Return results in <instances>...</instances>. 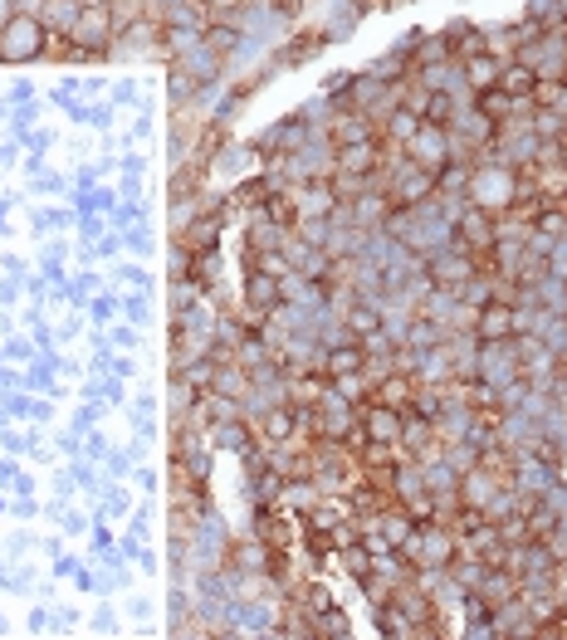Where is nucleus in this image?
Returning <instances> with one entry per match:
<instances>
[{
	"label": "nucleus",
	"mask_w": 567,
	"mask_h": 640,
	"mask_svg": "<svg viewBox=\"0 0 567 640\" xmlns=\"http://www.w3.org/2000/svg\"><path fill=\"white\" fill-rule=\"evenodd\" d=\"M177 377L187 381V387L196 391V397H206V391L216 387V362L201 352V357H191V362H181V367H177Z\"/></svg>",
	"instance_id": "nucleus-28"
},
{
	"label": "nucleus",
	"mask_w": 567,
	"mask_h": 640,
	"mask_svg": "<svg viewBox=\"0 0 567 640\" xmlns=\"http://www.w3.org/2000/svg\"><path fill=\"white\" fill-rule=\"evenodd\" d=\"M206 10H211V20H236L245 10V0H201Z\"/></svg>",
	"instance_id": "nucleus-32"
},
{
	"label": "nucleus",
	"mask_w": 567,
	"mask_h": 640,
	"mask_svg": "<svg viewBox=\"0 0 567 640\" xmlns=\"http://www.w3.org/2000/svg\"><path fill=\"white\" fill-rule=\"evenodd\" d=\"M265 196H269V181L250 177V181H236V187H230V206H240V211H260Z\"/></svg>",
	"instance_id": "nucleus-30"
},
{
	"label": "nucleus",
	"mask_w": 567,
	"mask_h": 640,
	"mask_svg": "<svg viewBox=\"0 0 567 640\" xmlns=\"http://www.w3.org/2000/svg\"><path fill=\"white\" fill-rule=\"evenodd\" d=\"M465 201H475V206H485V211L504 216L514 201H519V171L504 167V162H475Z\"/></svg>",
	"instance_id": "nucleus-1"
},
{
	"label": "nucleus",
	"mask_w": 567,
	"mask_h": 640,
	"mask_svg": "<svg viewBox=\"0 0 567 640\" xmlns=\"http://www.w3.org/2000/svg\"><path fill=\"white\" fill-rule=\"evenodd\" d=\"M446 323H436V318H426V313H411V323H406V338H401V348H416V352H430V348H440L446 342Z\"/></svg>",
	"instance_id": "nucleus-19"
},
{
	"label": "nucleus",
	"mask_w": 567,
	"mask_h": 640,
	"mask_svg": "<svg viewBox=\"0 0 567 640\" xmlns=\"http://www.w3.org/2000/svg\"><path fill=\"white\" fill-rule=\"evenodd\" d=\"M211 391H220V397H236V401H245L255 391V377L245 372L240 362H230V367H216V387Z\"/></svg>",
	"instance_id": "nucleus-27"
},
{
	"label": "nucleus",
	"mask_w": 567,
	"mask_h": 640,
	"mask_svg": "<svg viewBox=\"0 0 567 640\" xmlns=\"http://www.w3.org/2000/svg\"><path fill=\"white\" fill-rule=\"evenodd\" d=\"M460 98H455L450 89H430L426 103H421V122H430V128H450L455 118H460Z\"/></svg>",
	"instance_id": "nucleus-20"
},
{
	"label": "nucleus",
	"mask_w": 567,
	"mask_h": 640,
	"mask_svg": "<svg viewBox=\"0 0 567 640\" xmlns=\"http://www.w3.org/2000/svg\"><path fill=\"white\" fill-rule=\"evenodd\" d=\"M406 157H411L416 167H426V171H440L455 157V147H450V132L446 128H430V122H421V128H416V138L401 147Z\"/></svg>",
	"instance_id": "nucleus-6"
},
{
	"label": "nucleus",
	"mask_w": 567,
	"mask_h": 640,
	"mask_svg": "<svg viewBox=\"0 0 567 640\" xmlns=\"http://www.w3.org/2000/svg\"><path fill=\"white\" fill-rule=\"evenodd\" d=\"M528 132H534V142H567V113L563 108H534Z\"/></svg>",
	"instance_id": "nucleus-22"
},
{
	"label": "nucleus",
	"mask_w": 567,
	"mask_h": 640,
	"mask_svg": "<svg viewBox=\"0 0 567 640\" xmlns=\"http://www.w3.org/2000/svg\"><path fill=\"white\" fill-rule=\"evenodd\" d=\"M79 10H83V0H40L34 16L49 24V34H69L73 20H79Z\"/></svg>",
	"instance_id": "nucleus-23"
},
{
	"label": "nucleus",
	"mask_w": 567,
	"mask_h": 640,
	"mask_svg": "<svg viewBox=\"0 0 567 640\" xmlns=\"http://www.w3.org/2000/svg\"><path fill=\"white\" fill-rule=\"evenodd\" d=\"M113 34H118V20H113V10H108V0H89V6L79 10V20H73L69 40L79 44V49H93V54L108 59V44H113Z\"/></svg>",
	"instance_id": "nucleus-4"
},
{
	"label": "nucleus",
	"mask_w": 567,
	"mask_h": 640,
	"mask_svg": "<svg viewBox=\"0 0 567 640\" xmlns=\"http://www.w3.org/2000/svg\"><path fill=\"white\" fill-rule=\"evenodd\" d=\"M201 40H206V49H211L216 59H226V64H230V59H236L240 49H245V40H250V34H245L236 20H211Z\"/></svg>",
	"instance_id": "nucleus-14"
},
{
	"label": "nucleus",
	"mask_w": 567,
	"mask_h": 640,
	"mask_svg": "<svg viewBox=\"0 0 567 640\" xmlns=\"http://www.w3.org/2000/svg\"><path fill=\"white\" fill-rule=\"evenodd\" d=\"M49 44V24L34 10H20L10 24H0V64H34L44 59Z\"/></svg>",
	"instance_id": "nucleus-2"
},
{
	"label": "nucleus",
	"mask_w": 567,
	"mask_h": 640,
	"mask_svg": "<svg viewBox=\"0 0 567 640\" xmlns=\"http://www.w3.org/2000/svg\"><path fill=\"white\" fill-rule=\"evenodd\" d=\"M328 142H332V147L381 142V128H377V118H367V113H338V118L328 122Z\"/></svg>",
	"instance_id": "nucleus-9"
},
{
	"label": "nucleus",
	"mask_w": 567,
	"mask_h": 640,
	"mask_svg": "<svg viewBox=\"0 0 567 640\" xmlns=\"http://www.w3.org/2000/svg\"><path fill=\"white\" fill-rule=\"evenodd\" d=\"M416 387H421V381H416L411 372H401V367H391L387 377H377V381H372V401H381V406H397V411H406V406H411V397H416Z\"/></svg>",
	"instance_id": "nucleus-13"
},
{
	"label": "nucleus",
	"mask_w": 567,
	"mask_h": 640,
	"mask_svg": "<svg viewBox=\"0 0 567 640\" xmlns=\"http://www.w3.org/2000/svg\"><path fill=\"white\" fill-rule=\"evenodd\" d=\"M372 528H377L381 538H387L391 548H406V538L416 533V523L406 519V509H401V503H387V509H381L377 519H372Z\"/></svg>",
	"instance_id": "nucleus-21"
},
{
	"label": "nucleus",
	"mask_w": 567,
	"mask_h": 640,
	"mask_svg": "<svg viewBox=\"0 0 567 640\" xmlns=\"http://www.w3.org/2000/svg\"><path fill=\"white\" fill-rule=\"evenodd\" d=\"M240 303L245 309H260V313H275L284 303V279L279 274H265V269H245L240 279Z\"/></svg>",
	"instance_id": "nucleus-8"
},
{
	"label": "nucleus",
	"mask_w": 567,
	"mask_h": 640,
	"mask_svg": "<svg viewBox=\"0 0 567 640\" xmlns=\"http://www.w3.org/2000/svg\"><path fill=\"white\" fill-rule=\"evenodd\" d=\"M534 83H538V73H534V69L519 64V59H504V69H499V89H504V93L519 98V103H528Z\"/></svg>",
	"instance_id": "nucleus-24"
},
{
	"label": "nucleus",
	"mask_w": 567,
	"mask_h": 640,
	"mask_svg": "<svg viewBox=\"0 0 567 640\" xmlns=\"http://www.w3.org/2000/svg\"><path fill=\"white\" fill-rule=\"evenodd\" d=\"M377 128H381V147H406L416 138V128H421V113H411V108L397 103L387 118L377 122Z\"/></svg>",
	"instance_id": "nucleus-16"
},
{
	"label": "nucleus",
	"mask_w": 567,
	"mask_h": 640,
	"mask_svg": "<svg viewBox=\"0 0 567 640\" xmlns=\"http://www.w3.org/2000/svg\"><path fill=\"white\" fill-rule=\"evenodd\" d=\"M446 49H450V59H470V54H485V30L479 24H470V20H455V24H446Z\"/></svg>",
	"instance_id": "nucleus-17"
},
{
	"label": "nucleus",
	"mask_w": 567,
	"mask_h": 640,
	"mask_svg": "<svg viewBox=\"0 0 567 640\" xmlns=\"http://www.w3.org/2000/svg\"><path fill=\"white\" fill-rule=\"evenodd\" d=\"M499 69H504V59H495V54H470V59H460L465 89H470V93L495 89V83H499Z\"/></svg>",
	"instance_id": "nucleus-18"
},
{
	"label": "nucleus",
	"mask_w": 567,
	"mask_h": 640,
	"mask_svg": "<svg viewBox=\"0 0 567 640\" xmlns=\"http://www.w3.org/2000/svg\"><path fill=\"white\" fill-rule=\"evenodd\" d=\"M167 98H171V108H187L191 98H201V83L181 64H167Z\"/></svg>",
	"instance_id": "nucleus-29"
},
{
	"label": "nucleus",
	"mask_w": 567,
	"mask_h": 640,
	"mask_svg": "<svg viewBox=\"0 0 567 640\" xmlns=\"http://www.w3.org/2000/svg\"><path fill=\"white\" fill-rule=\"evenodd\" d=\"M20 10H24V6H20V0H0V24H10V20H16V16H20Z\"/></svg>",
	"instance_id": "nucleus-33"
},
{
	"label": "nucleus",
	"mask_w": 567,
	"mask_h": 640,
	"mask_svg": "<svg viewBox=\"0 0 567 640\" xmlns=\"http://www.w3.org/2000/svg\"><path fill=\"white\" fill-rule=\"evenodd\" d=\"M470 162H465V157H450L446 167L436 171V196H465L470 191Z\"/></svg>",
	"instance_id": "nucleus-26"
},
{
	"label": "nucleus",
	"mask_w": 567,
	"mask_h": 640,
	"mask_svg": "<svg viewBox=\"0 0 567 640\" xmlns=\"http://www.w3.org/2000/svg\"><path fill=\"white\" fill-rule=\"evenodd\" d=\"M479 274V260L470 250H460V244H446V250H436L426 260V279L436 289H460L465 279H475Z\"/></svg>",
	"instance_id": "nucleus-5"
},
{
	"label": "nucleus",
	"mask_w": 567,
	"mask_h": 640,
	"mask_svg": "<svg viewBox=\"0 0 567 640\" xmlns=\"http://www.w3.org/2000/svg\"><path fill=\"white\" fill-rule=\"evenodd\" d=\"M352 372H367V352L357 338H342V342H328L324 348V377H352Z\"/></svg>",
	"instance_id": "nucleus-12"
},
{
	"label": "nucleus",
	"mask_w": 567,
	"mask_h": 640,
	"mask_svg": "<svg viewBox=\"0 0 567 640\" xmlns=\"http://www.w3.org/2000/svg\"><path fill=\"white\" fill-rule=\"evenodd\" d=\"M324 44H332L328 30H304V34H294V44L279 49V64H308V59H314Z\"/></svg>",
	"instance_id": "nucleus-25"
},
{
	"label": "nucleus",
	"mask_w": 567,
	"mask_h": 640,
	"mask_svg": "<svg viewBox=\"0 0 567 640\" xmlns=\"http://www.w3.org/2000/svg\"><path fill=\"white\" fill-rule=\"evenodd\" d=\"M332 211H338V187H332V177L299 181V220H328Z\"/></svg>",
	"instance_id": "nucleus-10"
},
{
	"label": "nucleus",
	"mask_w": 567,
	"mask_h": 640,
	"mask_svg": "<svg viewBox=\"0 0 567 640\" xmlns=\"http://www.w3.org/2000/svg\"><path fill=\"white\" fill-rule=\"evenodd\" d=\"M401 421H406V411L381 406V401H367L362 411H357V426H362L367 440H401Z\"/></svg>",
	"instance_id": "nucleus-11"
},
{
	"label": "nucleus",
	"mask_w": 567,
	"mask_h": 640,
	"mask_svg": "<svg viewBox=\"0 0 567 640\" xmlns=\"http://www.w3.org/2000/svg\"><path fill=\"white\" fill-rule=\"evenodd\" d=\"M495 240H499L495 211H485V206H475V201H465L460 211H455V244H460V250H470L479 260V254L495 250Z\"/></svg>",
	"instance_id": "nucleus-3"
},
{
	"label": "nucleus",
	"mask_w": 567,
	"mask_h": 640,
	"mask_svg": "<svg viewBox=\"0 0 567 640\" xmlns=\"http://www.w3.org/2000/svg\"><path fill=\"white\" fill-rule=\"evenodd\" d=\"M470 332L479 342H509L519 332V318H514V303L509 299H489L485 309H475V323Z\"/></svg>",
	"instance_id": "nucleus-7"
},
{
	"label": "nucleus",
	"mask_w": 567,
	"mask_h": 640,
	"mask_svg": "<svg viewBox=\"0 0 567 640\" xmlns=\"http://www.w3.org/2000/svg\"><path fill=\"white\" fill-rule=\"evenodd\" d=\"M558 20L567 24V0H558Z\"/></svg>",
	"instance_id": "nucleus-34"
},
{
	"label": "nucleus",
	"mask_w": 567,
	"mask_h": 640,
	"mask_svg": "<svg viewBox=\"0 0 567 640\" xmlns=\"http://www.w3.org/2000/svg\"><path fill=\"white\" fill-rule=\"evenodd\" d=\"M352 79H357V73H348V69H332V73H324V83H318V98H332V103H338V98L352 89Z\"/></svg>",
	"instance_id": "nucleus-31"
},
{
	"label": "nucleus",
	"mask_w": 567,
	"mask_h": 640,
	"mask_svg": "<svg viewBox=\"0 0 567 640\" xmlns=\"http://www.w3.org/2000/svg\"><path fill=\"white\" fill-rule=\"evenodd\" d=\"M260 216H265V220H275L279 230H294V226H299V187H279V191H269V196H265V206H260Z\"/></svg>",
	"instance_id": "nucleus-15"
}]
</instances>
